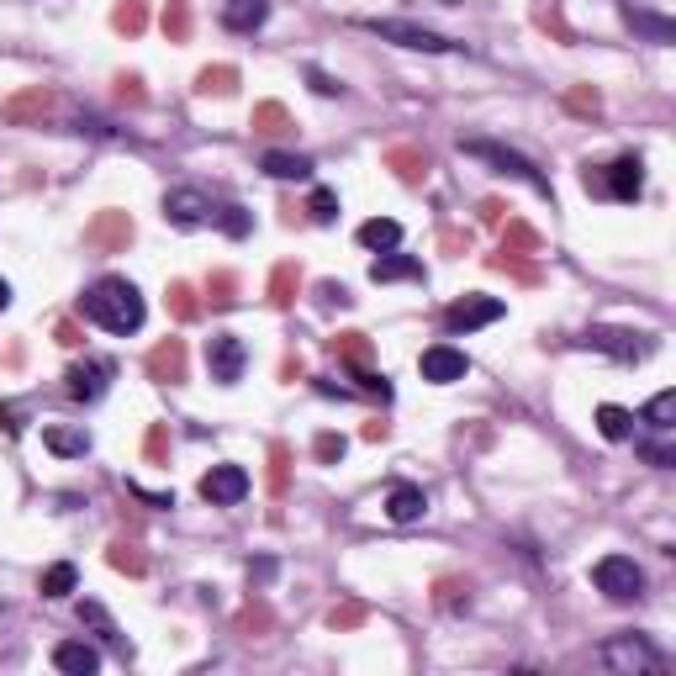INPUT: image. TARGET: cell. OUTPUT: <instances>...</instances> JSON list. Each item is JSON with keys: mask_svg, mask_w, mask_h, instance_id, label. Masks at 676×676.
Segmentation results:
<instances>
[{"mask_svg": "<svg viewBox=\"0 0 676 676\" xmlns=\"http://www.w3.org/2000/svg\"><path fill=\"white\" fill-rule=\"evenodd\" d=\"M328 349L338 354L344 365H354V370H370V360H375V349H370V333H360V328H349V333H333L328 338Z\"/></svg>", "mask_w": 676, "mask_h": 676, "instance_id": "cell-20", "label": "cell"}, {"mask_svg": "<svg viewBox=\"0 0 676 676\" xmlns=\"http://www.w3.org/2000/svg\"><path fill=\"white\" fill-rule=\"evenodd\" d=\"M80 624H90V629L101 634V640L122 645V634H117V624H111V618H106V608H101V603H85V608H80ZM122 650H127V645H122Z\"/></svg>", "mask_w": 676, "mask_h": 676, "instance_id": "cell-46", "label": "cell"}, {"mask_svg": "<svg viewBox=\"0 0 676 676\" xmlns=\"http://www.w3.org/2000/svg\"><path fill=\"white\" fill-rule=\"evenodd\" d=\"M434 603H439L444 613L465 608V603H471V581H460V576H439V581H434Z\"/></svg>", "mask_w": 676, "mask_h": 676, "instance_id": "cell-38", "label": "cell"}, {"mask_svg": "<svg viewBox=\"0 0 676 676\" xmlns=\"http://www.w3.org/2000/svg\"><path fill=\"white\" fill-rule=\"evenodd\" d=\"M344 449H349L344 434H317V439H312V455L323 460V465H338V460H344Z\"/></svg>", "mask_w": 676, "mask_h": 676, "instance_id": "cell-47", "label": "cell"}, {"mask_svg": "<svg viewBox=\"0 0 676 676\" xmlns=\"http://www.w3.org/2000/svg\"><path fill=\"white\" fill-rule=\"evenodd\" d=\"M587 349H603V354H613L618 365H640L645 354L655 349L645 333H629V328H592L587 338H581Z\"/></svg>", "mask_w": 676, "mask_h": 676, "instance_id": "cell-7", "label": "cell"}, {"mask_svg": "<svg viewBox=\"0 0 676 676\" xmlns=\"http://www.w3.org/2000/svg\"><path fill=\"white\" fill-rule=\"evenodd\" d=\"M212 217V201H206L201 191H169L164 196V222H175V228H201V222Z\"/></svg>", "mask_w": 676, "mask_h": 676, "instance_id": "cell-16", "label": "cell"}, {"mask_svg": "<svg viewBox=\"0 0 676 676\" xmlns=\"http://www.w3.org/2000/svg\"><path fill=\"white\" fill-rule=\"evenodd\" d=\"M624 16H629V27H640V32H650V37H655V43H671V22H655V16H645V11H634V6H629Z\"/></svg>", "mask_w": 676, "mask_h": 676, "instance_id": "cell-49", "label": "cell"}, {"mask_svg": "<svg viewBox=\"0 0 676 676\" xmlns=\"http://www.w3.org/2000/svg\"><path fill=\"white\" fill-rule=\"evenodd\" d=\"M280 381H302V360H296V354L280 360Z\"/></svg>", "mask_w": 676, "mask_h": 676, "instance_id": "cell-57", "label": "cell"}, {"mask_svg": "<svg viewBox=\"0 0 676 676\" xmlns=\"http://www.w3.org/2000/svg\"><path fill=\"white\" fill-rule=\"evenodd\" d=\"M106 560H111V571H122V576H143L148 571V560L138 544H127V539H111L106 544Z\"/></svg>", "mask_w": 676, "mask_h": 676, "instance_id": "cell-34", "label": "cell"}, {"mask_svg": "<svg viewBox=\"0 0 676 676\" xmlns=\"http://www.w3.org/2000/svg\"><path fill=\"white\" fill-rule=\"evenodd\" d=\"M502 254H523V259H534V254H544V238H539L523 217H507V228H502Z\"/></svg>", "mask_w": 676, "mask_h": 676, "instance_id": "cell-23", "label": "cell"}, {"mask_svg": "<svg viewBox=\"0 0 676 676\" xmlns=\"http://www.w3.org/2000/svg\"><path fill=\"white\" fill-rule=\"evenodd\" d=\"M249 127H254L259 138H280V133H291L296 122H291V111L280 106V101H259L254 117H249Z\"/></svg>", "mask_w": 676, "mask_h": 676, "instance_id": "cell-28", "label": "cell"}, {"mask_svg": "<svg viewBox=\"0 0 676 676\" xmlns=\"http://www.w3.org/2000/svg\"><path fill=\"white\" fill-rule=\"evenodd\" d=\"M143 365H148V381L180 386V381H185V365H191V360H185V344H180V338H159V344L148 349Z\"/></svg>", "mask_w": 676, "mask_h": 676, "instance_id": "cell-13", "label": "cell"}, {"mask_svg": "<svg viewBox=\"0 0 676 676\" xmlns=\"http://www.w3.org/2000/svg\"><path fill=\"white\" fill-rule=\"evenodd\" d=\"M497 317H502V302H497V296L471 291V296H460V302L444 307V328H449V333H471V328L497 323Z\"/></svg>", "mask_w": 676, "mask_h": 676, "instance_id": "cell-9", "label": "cell"}, {"mask_svg": "<svg viewBox=\"0 0 676 676\" xmlns=\"http://www.w3.org/2000/svg\"><path fill=\"white\" fill-rule=\"evenodd\" d=\"M307 217H312V222H333V217H338V196L317 185V191H312V201H307Z\"/></svg>", "mask_w": 676, "mask_h": 676, "instance_id": "cell-48", "label": "cell"}, {"mask_svg": "<svg viewBox=\"0 0 676 676\" xmlns=\"http://www.w3.org/2000/svg\"><path fill=\"white\" fill-rule=\"evenodd\" d=\"M164 307H169V317H175V323H196V317H201V296H196L191 280H169Z\"/></svg>", "mask_w": 676, "mask_h": 676, "instance_id": "cell-24", "label": "cell"}, {"mask_svg": "<svg viewBox=\"0 0 676 676\" xmlns=\"http://www.w3.org/2000/svg\"><path fill=\"white\" fill-rule=\"evenodd\" d=\"M502 217H507V206H502L497 196H492V201H481V222H486V228H497Z\"/></svg>", "mask_w": 676, "mask_h": 676, "instance_id": "cell-55", "label": "cell"}, {"mask_svg": "<svg viewBox=\"0 0 676 676\" xmlns=\"http://www.w3.org/2000/svg\"><path fill=\"white\" fill-rule=\"evenodd\" d=\"M597 428H603V439H613V444H618V439H629V434H634V418H629L624 407H613V402H608V407H597Z\"/></svg>", "mask_w": 676, "mask_h": 676, "instance_id": "cell-42", "label": "cell"}, {"mask_svg": "<svg viewBox=\"0 0 676 676\" xmlns=\"http://www.w3.org/2000/svg\"><path fill=\"white\" fill-rule=\"evenodd\" d=\"M386 169H391V175H397L402 185H423V180H428V169H434V164H428V154H423V148L397 143V148H386Z\"/></svg>", "mask_w": 676, "mask_h": 676, "instance_id": "cell-17", "label": "cell"}, {"mask_svg": "<svg viewBox=\"0 0 676 676\" xmlns=\"http://www.w3.org/2000/svg\"><path fill=\"white\" fill-rule=\"evenodd\" d=\"M265 486H270V497H286L291 492V444H270V476H265Z\"/></svg>", "mask_w": 676, "mask_h": 676, "instance_id": "cell-32", "label": "cell"}, {"mask_svg": "<svg viewBox=\"0 0 676 676\" xmlns=\"http://www.w3.org/2000/svg\"><path fill=\"white\" fill-rule=\"evenodd\" d=\"M6 307H11V286L0 280V312H6Z\"/></svg>", "mask_w": 676, "mask_h": 676, "instance_id": "cell-59", "label": "cell"}, {"mask_svg": "<svg viewBox=\"0 0 676 676\" xmlns=\"http://www.w3.org/2000/svg\"><path fill=\"white\" fill-rule=\"evenodd\" d=\"M217 222H222V228H228L233 238H243V233H249V212H243V206H222V212H217Z\"/></svg>", "mask_w": 676, "mask_h": 676, "instance_id": "cell-51", "label": "cell"}, {"mask_svg": "<svg viewBox=\"0 0 676 676\" xmlns=\"http://www.w3.org/2000/svg\"><path fill=\"white\" fill-rule=\"evenodd\" d=\"M117 101H122V106H143V101H148V90H143L138 74H117Z\"/></svg>", "mask_w": 676, "mask_h": 676, "instance_id": "cell-50", "label": "cell"}, {"mask_svg": "<svg viewBox=\"0 0 676 676\" xmlns=\"http://www.w3.org/2000/svg\"><path fill=\"white\" fill-rule=\"evenodd\" d=\"M603 661L613 671H655V666H661V655H655L640 634H618V640L603 645Z\"/></svg>", "mask_w": 676, "mask_h": 676, "instance_id": "cell-12", "label": "cell"}, {"mask_svg": "<svg viewBox=\"0 0 676 676\" xmlns=\"http://www.w3.org/2000/svg\"><path fill=\"white\" fill-rule=\"evenodd\" d=\"M370 280H375V286H391V280H423V259L381 254V259H370Z\"/></svg>", "mask_w": 676, "mask_h": 676, "instance_id": "cell-18", "label": "cell"}, {"mask_svg": "<svg viewBox=\"0 0 676 676\" xmlns=\"http://www.w3.org/2000/svg\"><path fill=\"white\" fill-rule=\"evenodd\" d=\"M317 302L323 307H349V291L338 286V280H323V286H317Z\"/></svg>", "mask_w": 676, "mask_h": 676, "instance_id": "cell-53", "label": "cell"}, {"mask_svg": "<svg viewBox=\"0 0 676 676\" xmlns=\"http://www.w3.org/2000/svg\"><path fill=\"white\" fill-rule=\"evenodd\" d=\"M566 111H576V117H597V111H603V90L597 85H571L566 90Z\"/></svg>", "mask_w": 676, "mask_h": 676, "instance_id": "cell-44", "label": "cell"}, {"mask_svg": "<svg viewBox=\"0 0 676 676\" xmlns=\"http://www.w3.org/2000/svg\"><path fill=\"white\" fill-rule=\"evenodd\" d=\"M238 80H243V74H238L233 64H206V69L196 74V96H233Z\"/></svg>", "mask_w": 676, "mask_h": 676, "instance_id": "cell-29", "label": "cell"}, {"mask_svg": "<svg viewBox=\"0 0 676 676\" xmlns=\"http://www.w3.org/2000/svg\"><path fill=\"white\" fill-rule=\"evenodd\" d=\"M53 666L69 671V676H90V671L101 666V650L85 645V640H64L59 650H53Z\"/></svg>", "mask_w": 676, "mask_h": 676, "instance_id": "cell-19", "label": "cell"}, {"mask_svg": "<svg viewBox=\"0 0 676 676\" xmlns=\"http://www.w3.org/2000/svg\"><path fill=\"white\" fill-rule=\"evenodd\" d=\"M111 27H117L122 37H143V27H148V0H117V6H111Z\"/></svg>", "mask_w": 676, "mask_h": 676, "instance_id": "cell-31", "label": "cell"}, {"mask_svg": "<svg viewBox=\"0 0 676 676\" xmlns=\"http://www.w3.org/2000/svg\"><path fill=\"white\" fill-rule=\"evenodd\" d=\"M270 624H275V613H270L265 597H249V603L238 608V618H233V629L243 634V640H259V634H270Z\"/></svg>", "mask_w": 676, "mask_h": 676, "instance_id": "cell-26", "label": "cell"}, {"mask_svg": "<svg viewBox=\"0 0 676 676\" xmlns=\"http://www.w3.org/2000/svg\"><path fill=\"white\" fill-rule=\"evenodd\" d=\"M365 618H370L365 603H333L328 608V629L333 634H349V629H365Z\"/></svg>", "mask_w": 676, "mask_h": 676, "instance_id": "cell-41", "label": "cell"}, {"mask_svg": "<svg viewBox=\"0 0 676 676\" xmlns=\"http://www.w3.org/2000/svg\"><path fill=\"white\" fill-rule=\"evenodd\" d=\"M111 375H117V365H111V360L69 365V375H64V397H74V402H96V397H106Z\"/></svg>", "mask_w": 676, "mask_h": 676, "instance_id": "cell-10", "label": "cell"}, {"mask_svg": "<svg viewBox=\"0 0 676 676\" xmlns=\"http://www.w3.org/2000/svg\"><path fill=\"white\" fill-rule=\"evenodd\" d=\"M143 460H148V465H164V460H169V423H148V434H143Z\"/></svg>", "mask_w": 676, "mask_h": 676, "instance_id": "cell-45", "label": "cell"}, {"mask_svg": "<svg viewBox=\"0 0 676 676\" xmlns=\"http://www.w3.org/2000/svg\"><path fill=\"white\" fill-rule=\"evenodd\" d=\"M80 307L90 323H101L106 333H138L143 328V296L133 280H122V275H106L96 280L85 296H80Z\"/></svg>", "mask_w": 676, "mask_h": 676, "instance_id": "cell-1", "label": "cell"}, {"mask_svg": "<svg viewBox=\"0 0 676 676\" xmlns=\"http://www.w3.org/2000/svg\"><path fill=\"white\" fill-rule=\"evenodd\" d=\"M307 80H312V90H317V96H338V80H328L323 69H307Z\"/></svg>", "mask_w": 676, "mask_h": 676, "instance_id": "cell-54", "label": "cell"}, {"mask_svg": "<svg viewBox=\"0 0 676 676\" xmlns=\"http://www.w3.org/2000/svg\"><path fill=\"white\" fill-rule=\"evenodd\" d=\"M0 428H6V434L16 439V434H22V423H16V412L11 407H0Z\"/></svg>", "mask_w": 676, "mask_h": 676, "instance_id": "cell-58", "label": "cell"}, {"mask_svg": "<svg viewBox=\"0 0 676 676\" xmlns=\"http://www.w3.org/2000/svg\"><path fill=\"white\" fill-rule=\"evenodd\" d=\"M581 185H587V196H613V201H640L645 191V164L624 154L613 164H587L581 169Z\"/></svg>", "mask_w": 676, "mask_h": 676, "instance_id": "cell-2", "label": "cell"}, {"mask_svg": "<svg viewBox=\"0 0 676 676\" xmlns=\"http://www.w3.org/2000/svg\"><path fill=\"white\" fill-rule=\"evenodd\" d=\"M243 365H249V349H243L238 333H212L206 338V370H212L217 386L243 381Z\"/></svg>", "mask_w": 676, "mask_h": 676, "instance_id": "cell-6", "label": "cell"}, {"mask_svg": "<svg viewBox=\"0 0 676 676\" xmlns=\"http://www.w3.org/2000/svg\"><path fill=\"white\" fill-rule=\"evenodd\" d=\"M650 434H671L676 428V391H661V397H650V407H645V418H640Z\"/></svg>", "mask_w": 676, "mask_h": 676, "instance_id": "cell-35", "label": "cell"}, {"mask_svg": "<svg viewBox=\"0 0 676 676\" xmlns=\"http://www.w3.org/2000/svg\"><path fill=\"white\" fill-rule=\"evenodd\" d=\"M238 286H243V280L233 270H212V275H206V302H212V307H233Z\"/></svg>", "mask_w": 676, "mask_h": 676, "instance_id": "cell-37", "label": "cell"}, {"mask_svg": "<svg viewBox=\"0 0 676 676\" xmlns=\"http://www.w3.org/2000/svg\"><path fill=\"white\" fill-rule=\"evenodd\" d=\"M486 265H492V270H502V275H513L518 280V286H539V265H529V259H523V254H486Z\"/></svg>", "mask_w": 676, "mask_h": 676, "instance_id": "cell-36", "label": "cell"}, {"mask_svg": "<svg viewBox=\"0 0 676 676\" xmlns=\"http://www.w3.org/2000/svg\"><path fill=\"white\" fill-rule=\"evenodd\" d=\"M201 497L212 507H233L249 497V471L243 465H212V471L201 476Z\"/></svg>", "mask_w": 676, "mask_h": 676, "instance_id": "cell-11", "label": "cell"}, {"mask_svg": "<svg viewBox=\"0 0 676 676\" xmlns=\"http://www.w3.org/2000/svg\"><path fill=\"white\" fill-rule=\"evenodd\" d=\"M592 581H597V592H603V597H613V603H629V597L645 592V571L634 566L629 555H603L592 566Z\"/></svg>", "mask_w": 676, "mask_h": 676, "instance_id": "cell-4", "label": "cell"}, {"mask_svg": "<svg viewBox=\"0 0 676 676\" xmlns=\"http://www.w3.org/2000/svg\"><path fill=\"white\" fill-rule=\"evenodd\" d=\"M360 243L375 254H386V249H397L402 243V222H391V217H370L365 228H360Z\"/></svg>", "mask_w": 676, "mask_h": 676, "instance_id": "cell-30", "label": "cell"}, {"mask_svg": "<svg viewBox=\"0 0 676 676\" xmlns=\"http://www.w3.org/2000/svg\"><path fill=\"white\" fill-rule=\"evenodd\" d=\"M265 16H270V0H228V6H222V27L254 32V27H265Z\"/></svg>", "mask_w": 676, "mask_h": 676, "instance_id": "cell-22", "label": "cell"}, {"mask_svg": "<svg viewBox=\"0 0 676 676\" xmlns=\"http://www.w3.org/2000/svg\"><path fill=\"white\" fill-rule=\"evenodd\" d=\"M365 32H375V37H386V43H402V48H418V53H455L460 43H449V37H439V32H428V27H412V22H365Z\"/></svg>", "mask_w": 676, "mask_h": 676, "instance_id": "cell-8", "label": "cell"}, {"mask_svg": "<svg viewBox=\"0 0 676 676\" xmlns=\"http://www.w3.org/2000/svg\"><path fill=\"white\" fill-rule=\"evenodd\" d=\"M423 381H434V386H449V381H465V370H471V360H465L460 349H449V344H434V349H423Z\"/></svg>", "mask_w": 676, "mask_h": 676, "instance_id": "cell-15", "label": "cell"}, {"mask_svg": "<svg viewBox=\"0 0 676 676\" xmlns=\"http://www.w3.org/2000/svg\"><path fill=\"white\" fill-rule=\"evenodd\" d=\"M133 238H138L133 217L117 212V206H106V212H96L85 222V249H96V254H122Z\"/></svg>", "mask_w": 676, "mask_h": 676, "instance_id": "cell-5", "label": "cell"}, {"mask_svg": "<svg viewBox=\"0 0 676 676\" xmlns=\"http://www.w3.org/2000/svg\"><path fill=\"white\" fill-rule=\"evenodd\" d=\"M423 513H428L423 486H391V497H386V518L391 523H418Z\"/></svg>", "mask_w": 676, "mask_h": 676, "instance_id": "cell-21", "label": "cell"}, {"mask_svg": "<svg viewBox=\"0 0 676 676\" xmlns=\"http://www.w3.org/2000/svg\"><path fill=\"white\" fill-rule=\"evenodd\" d=\"M159 27L169 43H191V27H196V16H191V0H164V11H159Z\"/></svg>", "mask_w": 676, "mask_h": 676, "instance_id": "cell-27", "label": "cell"}, {"mask_svg": "<svg viewBox=\"0 0 676 676\" xmlns=\"http://www.w3.org/2000/svg\"><path fill=\"white\" fill-rule=\"evenodd\" d=\"M259 169L275 175V180H307L312 175V159H302V154H265V159H259Z\"/></svg>", "mask_w": 676, "mask_h": 676, "instance_id": "cell-33", "label": "cell"}, {"mask_svg": "<svg viewBox=\"0 0 676 676\" xmlns=\"http://www.w3.org/2000/svg\"><path fill=\"white\" fill-rule=\"evenodd\" d=\"M534 27L539 32H555V43H576V32L566 27V16H560L555 0H539V6H534Z\"/></svg>", "mask_w": 676, "mask_h": 676, "instance_id": "cell-39", "label": "cell"}, {"mask_svg": "<svg viewBox=\"0 0 676 676\" xmlns=\"http://www.w3.org/2000/svg\"><path fill=\"white\" fill-rule=\"evenodd\" d=\"M43 444L53 449V455H85V449H90V439L80 434V428H48Z\"/></svg>", "mask_w": 676, "mask_h": 676, "instance_id": "cell-43", "label": "cell"}, {"mask_svg": "<svg viewBox=\"0 0 676 676\" xmlns=\"http://www.w3.org/2000/svg\"><path fill=\"white\" fill-rule=\"evenodd\" d=\"M48 111H53V90L48 85H27V90H16V96H6L0 117L16 122V127H27V122H43Z\"/></svg>", "mask_w": 676, "mask_h": 676, "instance_id": "cell-14", "label": "cell"}, {"mask_svg": "<svg viewBox=\"0 0 676 676\" xmlns=\"http://www.w3.org/2000/svg\"><path fill=\"white\" fill-rule=\"evenodd\" d=\"M53 338H59L64 349H80V344H85V333H80V323H74V317H59V323H53Z\"/></svg>", "mask_w": 676, "mask_h": 676, "instance_id": "cell-52", "label": "cell"}, {"mask_svg": "<svg viewBox=\"0 0 676 676\" xmlns=\"http://www.w3.org/2000/svg\"><path fill=\"white\" fill-rule=\"evenodd\" d=\"M74 581H80V571H74L69 560H59V566H48V571H43L37 592H43V597H69V592H74Z\"/></svg>", "mask_w": 676, "mask_h": 676, "instance_id": "cell-40", "label": "cell"}, {"mask_svg": "<svg viewBox=\"0 0 676 676\" xmlns=\"http://www.w3.org/2000/svg\"><path fill=\"white\" fill-rule=\"evenodd\" d=\"M360 434H365V439H370V444H381V439H386V434H391V423H381V418H370V423H365V428H360Z\"/></svg>", "mask_w": 676, "mask_h": 676, "instance_id": "cell-56", "label": "cell"}, {"mask_svg": "<svg viewBox=\"0 0 676 676\" xmlns=\"http://www.w3.org/2000/svg\"><path fill=\"white\" fill-rule=\"evenodd\" d=\"M460 154H471V159H486V164H497L502 175H513V180H523V185H534L539 196H550V180L539 175V169L523 159V154H513V148H502V143H486V138H460Z\"/></svg>", "mask_w": 676, "mask_h": 676, "instance_id": "cell-3", "label": "cell"}, {"mask_svg": "<svg viewBox=\"0 0 676 676\" xmlns=\"http://www.w3.org/2000/svg\"><path fill=\"white\" fill-rule=\"evenodd\" d=\"M296 291H302V270H296V265H275L270 270V307L275 312H291L296 307Z\"/></svg>", "mask_w": 676, "mask_h": 676, "instance_id": "cell-25", "label": "cell"}]
</instances>
